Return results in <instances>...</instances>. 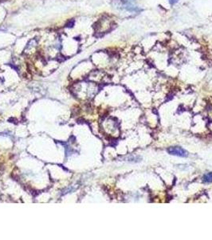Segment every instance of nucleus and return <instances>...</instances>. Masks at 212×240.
<instances>
[{
    "label": "nucleus",
    "instance_id": "nucleus-3",
    "mask_svg": "<svg viewBox=\"0 0 212 240\" xmlns=\"http://www.w3.org/2000/svg\"><path fill=\"white\" fill-rule=\"evenodd\" d=\"M202 181L206 183H210L212 182V172H209L207 174H204L202 177Z\"/></svg>",
    "mask_w": 212,
    "mask_h": 240
},
{
    "label": "nucleus",
    "instance_id": "nucleus-4",
    "mask_svg": "<svg viewBox=\"0 0 212 240\" xmlns=\"http://www.w3.org/2000/svg\"><path fill=\"white\" fill-rule=\"evenodd\" d=\"M177 2H178V0H169V2H170V4H172V5H174V4L176 3Z\"/></svg>",
    "mask_w": 212,
    "mask_h": 240
},
{
    "label": "nucleus",
    "instance_id": "nucleus-1",
    "mask_svg": "<svg viewBox=\"0 0 212 240\" xmlns=\"http://www.w3.org/2000/svg\"><path fill=\"white\" fill-rule=\"evenodd\" d=\"M168 152L172 155L179 156V157H187V152L180 146H171L168 149Z\"/></svg>",
    "mask_w": 212,
    "mask_h": 240
},
{
    "label": "nucleus",
    "instance_id": "nucleus-2",
    "mask_svg": "<svg viewBox=\"0 0 212 240\" xmlns=\"http://www.w3.org/2000/svg\"><path fill=\"white\" fill-rule=\"evenodd\" d=\"M121 2V6H123L124 8L127 9V10H132V7H133V2L135 0H118Z\"/></svg>",
    "mask_w": 212,
    "mask_h": 240
}]
</instances>
